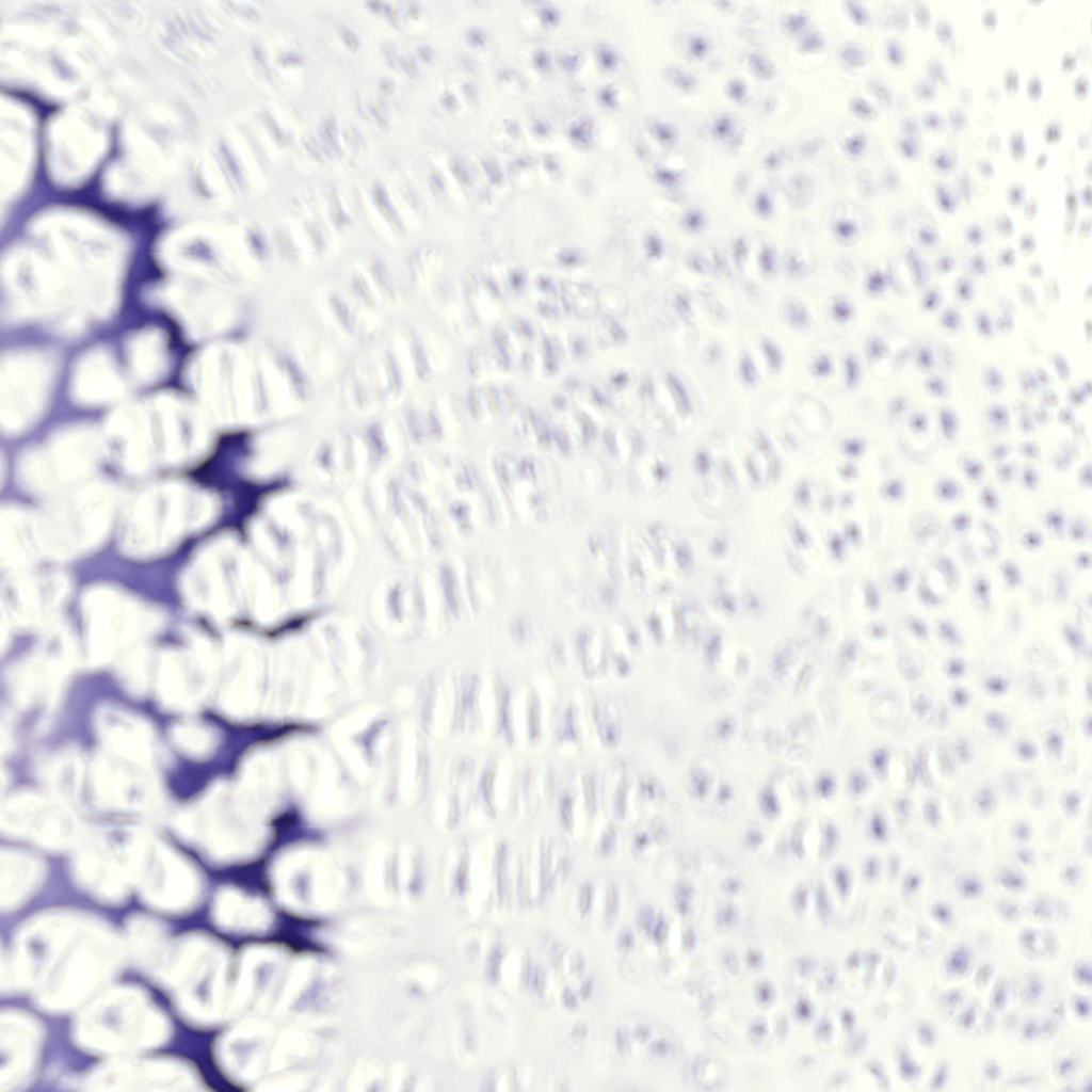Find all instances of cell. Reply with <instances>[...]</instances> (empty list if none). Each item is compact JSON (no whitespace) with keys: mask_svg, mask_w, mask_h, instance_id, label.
Returning <instances> with one entry per match:
<instances>
[{"mask_svg":"<svg viewBox=\"0 0 1092 1092\" xmlns=\"http://www.w3.org/2000/svg\"><path fill=\"white\" fill-rule=\"evenodd\" d=\"M200 516V500L181 488L164 487L144 496L127 527L130 548L151 551L166 546Z\"/></svg>","mask_w":1092,"mask_h":1092,"instance_id":"1","label":"cell"},{"mask_svg":"<svg viewBox=\"0 0 1092 1092\" xmlns=\"http://www.w3.org/2000/svg\"><path fill=\"white\" fill-rule=\"evenodd\" d=\"M150 766L105 750L86 768L94 799L110 809L140 812L150 808L158 796Z\"/></svg>","mask_w":1092,"mask_h":1092,"instance_id":"2","label":"cell"},{"mask_svg":"<svg viewBox=\"0 0 1092 1092\" xmlns=\"http://www.w3.org/2000/svg\"><path fill=\"white\" fill-rule=\"evenodd\" d=\"M110 512L103 492L76 494L36 523L43 549L67 555L90 546L106 529Z\"/></svg>","mask_w":1092,"mask_h":1092,"instance_id":"3","label":"cell"},{"mask_svg":"<svg viewBox=\"0 0 1092 1092\" xmlns=\"http://www.w3.org/2000/svg\"><path fill=\"white\" fill-rule=\"evenodd\" d=\"M0 823L11 834L49 846L70 844L80 834L75 814L61 800L29 791L2 803Z\"/></svg>","mask_w":1092,"mask_h":1092,"instance_id":"4","label":"cell"},{"mask_svg":"<svg viewBox=\"0 0 1092 1092\" xmlns=\"http://www.w3.org/2000/svg\"><path fill=\"white\" fill-rule=\"evenodd\" d=\"M47 362L35 354L7 357L1 368V420L9 429L30 423L45 403L50 382Z\"/></svg>","mask_w":1092,"mask_h":1092,"instance_id":"5","label":"cell"},{"mask_svg":"<svg viewBox=\"0 0 1092 1092\" xmlns=\"http://www.w3.org/2000/svg\"><path fill=\"white\" fill-rule=\"evenodd\" d=\"M90 652L95 661H106L131 644L148 623L124 599L98 595L89 605Z\"/></svg>","mask_w":1092,"mask_h":1092,"instance_id":"6","label":"cell"},{"mask_svg":"<svg viewBox=\"0 0 1092 1092\" xmlns=\"http://www.w3.org/2000/svg\"><path fill=\"white\" fill-rule=\"evenodd\" d=\"M207 681L208 670L200 655L166 654L161 657L155 677L161 702L180 710L199 703Z\"/></svg>","mask_w":1092,"mask_h":1092,"instance_id":"7","label":"cell"},{"mask_svg":"<svg viewBox=\"0 0 1092 1092\" xmlns=\"http://www.w3.org/2000/svg\"><path fill=\"white\" fill-rule=\"evenodd\" d=\"M55 444L52 449L27 462V478L38 485L69 481L86 470L96 453L94 443L85 436H69Z\"/></svg>","mask_w":1092,"mask_h":1092,"instance_id":"8","label":"cell"},{"mask_svg":"<svg viewBox=\"0 0 1092 1092\" xmlns=\"http://www.w3.org/2000/svg\"><path fill=\"white\" fill-rule=\"evenodd\" d=\"M96 724L106 750L151 765L154 738L142 720L129 712L107 708L98 713Z\"/></svg>","mask_w":1092,"mask_h":1092,"instance_id":"9","label":"cell"},{"mask_svg":"<svg viewBox=\"0 0 1092 1092\" xmlns=\"http://www.w3.org/2000/svg\"><path fill=\"white\" fill-rule=\"evenodd\" d=\"M66 670V662L55 655L39 654L16 665L10 687L16 702L23 706L48 703L55 695Z\"/></svg>","mask_w":1092,"mask_h":1092,"instance_id":"10","label":"cell"},{"mask_svg":"<svg viewBox=\"0 0 1092 1092\" xmlns=\"http://www.w3.org/2000/svg\"><path fill=\"white\" fill-rule=\"evenodd\" d=\"M76 387L84 400L97 401L112 398L119 383L111 362L102 355H94L80 367Z\"/></svg>","mask_w":1092,"mask_h":1092,"instance_id":"11","label":"cell"},{"mask_svg":"<svg viewBox=\"0 0 1092 1092\" xmlns=\"http://www.w3.org/2000/svg\"><path fill=\"white\" fill-rule=\"evenodd\" d=\"M171 735L175 745L189 756H205L213 746L211 733L199 723L177 724L173 727Z\"/></svg>","mask_w":1092,"mask_h":1092,"instance_id":"12","label":"cell"},{"mask_svg":"<svg viewBox=\"0 0 1092 1092\" xmlns=\"http://www.w3.org/2000/svg\"><path fill=\"white\" fill-rule=\"evenodd\" d=\"M134 364L143 374L154 373L158 370L162 359V349L158 340L152 336L142 337L134 344Z\"/></svg>","mask_w":1092,"mask_h":1092,"instance_id":"13","label":"cell"},{"mask_svg":"<svg viewBox=\"0 0 1092 1092\" xmlns=\"http://www.w3.org/2000/svg\"><path fill=\"white\" fill-rule=\"evenodd\" d=\"M969 965V953L965 948L957 949L948 961L949 970L954 974H962Z\"/></svg>","mask_w":1092,"mask_h":1092,"instance_id":"14","label":"cell"},{"mask_svg":"<svg viewBox=\"0 0 1092 1092\" xmlns=\"http://www.w3.org/2000/svg\"><path fill=\"white\" fill-rule=\"evenodd\" d=\"M963 894L968 896H975L980 892V884L975 880L964 881L961 885Z\"/></svg>","mask_w":1092,"mask_h":1092,"instance_id":"15","label":"cell"}]
</instances>
